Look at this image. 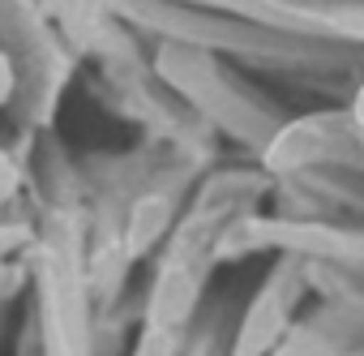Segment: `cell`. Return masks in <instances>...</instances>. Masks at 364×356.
<instances>
[{"mask_svg": "<svg viewBox=\"0 0 364 356\" xmlns=\"http://www.w3.org/2000/svg\"><path fill=\"white\" fill-rule=\"evenodd\" d=\"M279 322H283V300H279V292H266V296L253 305V313H249V322H245V330H240L236 356H262V352L274 343Z\"/></svg>", "mask_w": 364, "mask_h": 356, "instance_id": "6da1fadb", "label": "cell"}, {"mask_svg": "<svg viewBox=\"0 0 364 356\" xmlns=\"http://www.w3.org/2000/svg\"><path fill=\"white\" fill-rule=\"evenodd\" d=\"M163 215H167L163 202H141V206H137V215H133V249H141V245H150V241L159 236Z\"/></svg>", "mask_w": 364, "mask_h": 356, "instance_id": "7a4b0ae2", "label": "cell"}, {"mask_svg": "<svg viewBox=\"0 0 364 356\" xmlns=\"http://www.w3.org/2000/svg\"><path fill=\"white\" fill-rule=\"evenodd\" d=\"M137 356H171V335L154 326V335L141 343V352H137Z\"/></svg>", "mask_w": 364, "mask_h": 356, "instance_id": "3957f363", "label": "cell"}, {"mask_svg": "<svg viewBox=\"0 0 364 356\" xmlns=\"http://www.w3.org/2000/svg\"><path fill=\"white\" fill-rule=\"evenodd\" d=\"M14 185H18V176H14V167L5 163V155H0V198H9Z\"/></svg>", "mask_w": 364, "mask_h": 356, "instance_id": "277c9868", "label": "cell"}, {"mask_svg": "<svg viewBox=\"0 0 364 356\" xmlns=\"http://www.w3.org/2000/svg\"><path fill=\"white\" fill-rule=\"evenodd\" d=\"M9 90H14V69H9V61L0 56V103L9 99Z\"/></svg>", "mask_w": 364, "mask_h": 356, "instance_id": "5b68a950", "label": "cell"}]
</instances>
